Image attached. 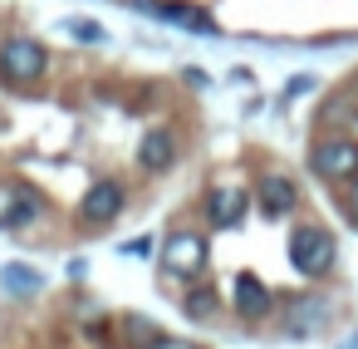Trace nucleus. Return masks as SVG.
Listing matches in <instances>:
<instances>
[{
    "mask_svg": "<svg viewBox=\"0 0 358 349\" xmlns=\"http://www.w3.org/2000/svg\"><path fill=\"white\" fill-rule=\"evenodd\" d=\"M6 285L10 290H40V275L30 266H6Z\"/></svg>",
    "mask_w": 358,
    "mask_h": 349,
    "instance_id": "nucleus-16",
    "label": "nucleus"
},
{
    "mask_svg": "<svg viewBox=\"0 0 358 349\" xmlns=\"http://www.w3.org/2000/svg\"><path fill=\"white\" fill-rule=\"evenodd\" d=\"M334 256H338L334 231H324V226H314V221H304V226L289 231V266H294L304 280H319V275L334 266Z\"/></svg>",
    "mask_w": 358,
    "mask_h": 349,
    "instance_id": "nucleus-1",
    "label": "nucleus"
},
{
    "mask_svg": "<svg viewBox=\"0 0 358 349\" xmlns=\"http://www.w3.org/2000/svg\"><path fill=\"white\" fill-rule=\"evenodd\" d=\"M245 207H250V197H245L241 187H211V192H206V221H211L216 231H231V226L245 217Z\"/></svg>",
    "mask_w": 358,
    "mask_h": 349,
    "instance_id": "nucleus-6",
    "label": "nucleus"
},
{
    "mask_svg": "<svg viewBox=\"0 0 358 349\" xmlns=\"http://www.w3.org/2000/svg\"><path fill=\"white\" fill-rule=\"evenodd\" d=\"M162 271L177 280H201L206 271V236L201 231H172L162 241Z\"/></svg>",
    "mask_w": 358,
    "mask_h": 349,
    "instance_id": "nucleus-4",
    "label": "nucleus"
},
{
    "mask_svg": "<svg viewBox=\"0 0 358 349\" xmlns=\"http://www.w3.org/2000/svg\"><path fill=\"white\" fill-rule=\"evenodd\" d=\"M45 64H50V55H45V45L35 35H10L6 45H0V79L15 84V89L35 84L45 74Z\"/></svg>",
    "mask_w": 358,
    "mask_h": 349,
    "instance_id": "nucleus-2",
    "label": "nucleus"
},
{
    "mask_svg": "<svg viewBox=\"0 0 358 349\" xmlns=\"http://www.w3.org/2000/svg\"><path fill=\"white\" fill-rule=\"evenodd\" d=\"M255 202H260V212H265L270 221H280V217H289V212H294V202H299V187H294L289 177L270 172V177H260V192H255Z\"/></svg>",
    "mask_w": 358,
    "mask_h": 349,
    "instance_id": "nucleus-8",
    "label": "nucleus"
},
{
    "mask_svg": "<svg viewBox=\"0 0 358 349\" xmlns=\"http://www.w3.org/2000/svg\"><path fill=\"white\" fill-rule=\"evenodd\" d=\"M152 349H201V344H192V339H157Z\"/></svg>",
    "mask_w": 358,
    "mask_h": 349,
    "instance_id": "nucleus-17",
    "label": "nucleus"
},
{
    "mask_svg": "<svg viewBox=\"0 0 358 349\" xmlns=\"http://www.w3.org/2000/svg\"><path fill=\"white\" fill-rule=\"evenodd\" d=\"M319 182H353L358 177V138H319L309 153Z\"/></svg>",
    "mask_w": 358,
    "mask_h": 349,
    "instance_id": "nucleus-3",
    "label": "nucleus"
},
{
    "mask_svg": "<svg viewBox=\"0 0 358 349\" xmlns=\"http://www.w3.org/2000/svg\"><path fill=\"white\" fill-rule=\"evenodd\" d=\"M123 202H128L123 182L103 177V182H94V187H89V192L79 197V221H84V226H108V221H118Z\"/></svg>",
    "mask_w": 358,
    "mask_h": 349,
    "instance_id": "nucleus-5",
    "label": "nucleus"
},
{
    "mask_svg": "<svg viewBox=\"0 0 358 349\" xmlns=\"http://www.w3.org/2000/svg\"><path fill=\"white\" fill-rule=\"evenodd\" d=\"M236 310H241L245 320H265V315L275 310V295H270V285H265L260 275L241 271V275H236Z\"/></svg>",
    "mask_w": 358,
    "mask_h": 349,
    "instance_id": "nucleus-9",
    "label": "nucleus"
},
{
    "mask_svg": "<svg viewBox=\"0 0 358 349\" xmlns=\"http://www.w3.org/2000/svg\"><path fill=\"white\" fill-rule=\"evenodd\" d=\"M123 334H128V339H138V344H148V349L162 339V334H157V324H152V320H143V315H128V320H123Z\"/></svg>",
    "mask_w": 358,
    "mask_h": 349,
    "instance_id": "nucleus-14",
    "label": "nucleus"
},
{
    "mask_svg": "<svg viewBox=\"0 0 358 349\" xmlns=\"http://www.w3.org/2000/svg\"><path fill=\"white\" fill-rule=\"evenodd\" d=\"M348 217L358 221V177H353V192H348Z\"/></svg>",
    "mask_w": 358,
    "mask_h": 349,
    "instance_id": "nucleus-18",
    "label": "nucleus"
},
{
    "mask_svg": "<svg viewBox=\"0 0 358 349\" xmlns=\"http://www.w3.org/2000/svg\"><path fill=\"white\" fill-rule=\"evenodd\" d=\"M162 20H177V25H187V30H196V35H216V25H211V15L206 11H196V6H152Z\"/></svg>",
    "mask_w": 358,
    "mask_h": 349,
    "instance_id": "nucleus-11",
    "label": "nucleus"
},
{
    "mask_svg": "<svg viewBox=\"0 0 358 349\" xmlns=\"http://www.w3.org/2000/svg\"><path fill=\"white\" fill-rule=\"evenodd\" d=\"M338 349H358V334H348V339H343V344H338Z\"/></svg>",
    "mask_w": 358,
    "mask_h": 349,
    "instance_id": "nucleus-19",
    "label": "nucleus"
},
{
    "mask_svg": "<svg viewBox=\"0 0 358 349\" xmlns=\"http://www.w3.org/2000/svg\"><path fill=\"white\" fill-rule=\"evenodd\" d=\"M182 310H187L192 320H201V324H206V320H216L221 300H216V290H211V285H192V290H187V300H182Z\"/></svg>",
    "mask_w": 358,
    "mask_h": 349,
    "instance_id": "nucleus-12",
    "label": "nucleus"
},
{
    "mask_svg": "<svg viewBox=\"0 0 358 349\" xmlns=\"http://www.w3.org/2000/svg\"><path fill=\"white\" fill-rule=\"evenodd\" d=\"M177 163V138L172 128H148L143 143H138V167L143 172H167Z\"/></svg>",
    "mask_w": 358,
    "mask_h": 349,
    "instance_id": "nucleus-7",
    "label": "nucleus"
},
{
    "mask_svg": "<svg viewBox=\"0 0 358 349\" xmlns=\"http://www.w3.org/2000/svg\"><path fill=\"white\" fill-rule=\"evenodd\" d=\"M289 310H294V315H289V329H294V334H314V329L329 320V300H324V295H299Z\"/></svg>",
    "mask_w": 358,
    "mask_h": 349,
    "instance_id": "nucleus-10",
    "label": "nucleus"
},
{
    "mask_svg": "<svg viewBox=\"0 0 358 349\" xmlns=\"http://www.w3.org/2000/svg\"><path fill=\"white\" fill-rule=\"evenodd\" d=\"M64 30H69L79 45H103V25H99V20H69Z\"/></svg>",
    "mask_w": 358,
    "mask_h": 349,
    "instance_id": "nucleus-15",
    "label": "nucleus"
},
{
    "mask_svg": "<svg viewBox=\"0 0 358 349\" xmlns=\"http://www.w3.org/2000/svg\"><path fill=\"white\" fill-rule=\"evenodd\" d=\"M30 187H15V182H0V231L6 226H20V202H25Z\"/></svg>",
    "mask_w": 358,
    "mask_h": 349,
    "instance_id": "nucleus-13",
    "label": "nucleus"
}]
</instances>
